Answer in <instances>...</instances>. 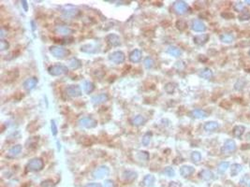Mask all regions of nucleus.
Listing matches in <instances>:
<instances>
[{"label": "nucleus", "instance_id": "37", "mask_svg": "<svg viewBox=\"0 0 250 187\" xmlns=\"http://www.w3.org/2000/svg\"><path fill=\"white\" fill-rule=\"evenodd\" d=\"M151 138H152V133L151 132H147V133H145L143 137V139H142V143L143 146H148L151 141Z\"/></svg>", "mask_w": 250, "mask_h": 187}, {"label": "nucleus", "instance_id": "11", "mask_svg": "<svg viewBox=\"0 0 250 187\" xmlns=\"http://www.w3.org/2000/svg\"><path fill=\"white\" fill-rule=\"evenodd\" d=\"M74 30L67 25H58L54 28V33L60 36H69L73 34Z\"/></svg>", "mask_w": 250, "mask_h": 187}, {"label": "nucleus", "instance_id": "30", "mask_svg": "<svg viewBox=\"0 0 250 187\" xmlns=\"http://www.w3.org/2000/svg\"><path fill=\"white\" fill-rule=\"evenodd\" d=\"M68 67L72 69H78L82 67V62L77 58H72V59L68 60Z\"/></svg>", "mask_w": 250, "mask_h": 187}, {"label": "nucleus", "instance_id": "26", "mask_svg": "<svg viewBox=\"0 0 250 187\" xmlns=\"http://www.w3.org/2000/svg\"><path fill=\"white\" fill-rule=\"evenodd\" d=\"M167 52L170 54L171 56H174V57H178L182 54V51L175 46H169L167 49Z\"/></svg>", "mask_w": 250, "mask_h": 187}, {"label": "nucleus", "instance_id": "44", "mask_svg": "<svg viewBox=\"0 0 250 187\" xmlns=\"http://www.w3.org/2000/svg\"><path fill=\"white\" fill-rule=\"evenodd\" d=\"M249 181H250V177H249V175L246 174V175H245L243 178L241 179L240 183H241V185H243V186H246L247 183H250Z\"/></svg>", "mask_w": 250, "mask_h": 187}, {"label": "nucleus", "instance_id": "32", "mask_svg": "<svg viewBox=\"0 0 250 187\" xmlns=\"http://www.w3.org/2000/svg\"><path fill=\"white\" fill-rule=\"evenodd\" d=\"M234 40V37L231 34H222L220 36V40L224 43H231Z\"/></svg>", "mask_w": 250, "mask_h": 187}, {"label": "nucleus", "instance_id": "52", "mask_svg": "<svg viewBox=\"0 0 250 187\" xmlns=\"http://www.w3.org/2000/svg\"><path fill=\"white\" fill-rule=\"evenodd\" d=\"M21 3H22V6H23V10H25V11H28L27 1H26V0H23V1H22Z\"/></svg>", "mask_w": 250, "mask_h": 187}, {"label": "nucleus", "instance_id": "41", "mask_svg": "<svg viewBox=\"0 0 250 187\" xmlns=\"http://www.w3.org/2000/svg\"><path fill=\"white\" fill-rule=\"evenodd\" d=\"M239 20L241 21H247L250 20V12L248 10H245L239 14Z\"/></svg>", "mask_w": 250, "mask_h": 187}, {"label": "nucleus", "instance_id": "33", "mask_svg": "<svg viewBox=\"0 0 250 187\" xmlns=\"http://www.w3.org/2000/svg\"><path fill=\"white\" fill-rule=\"evenodd\" d=\"M175 84L173 83V82H168L165 84V86H164V90H165V92L167 94H169V95H171V94H173L174 91H175Z\"/></svg>", "mask_w": 250, "mask_h": 187}, {"label": "nucleus", "instance_id": "23", "mask_svg": "<svg viewBox=\"0 0 250 187\" xmlns=\"http://www.w3.org/2000/svg\"><path fill=\"white\" fill-rule=\"evenodd\" d=\"M21 152H22V145L17 144V145L13 146L11 149L8 152V156L15 157V156H17V155H19L21 153Z\"/></svg>", "mask_w": 250, "mask_h": 187}, {"label": "nucleus", "instance_id": "13", "mask_svg": "<svg viewBox=\"0 0 250 187\" xmlns=\"http://www.w3.org/2000/svg\"><path fill=\"white\" fill-rule=\"evenodd\" d=\"M108 99H109V96L107 94H99L98 96H93L91 101L94 105H100L102 103H105L106 101H108Z\"/></svg>", "mask_w": 250, "mask_h": 187}, {"label": "nucleus", "instance_id": "22", "mask_svg": "<svg viewBox=\"0 0 250 187\" xmlns=\"http://www.w3.org/2000/svg\"><path fill=\"white\" fill-rule=\"evenodd\" d=\"M81 51L83 52H86V53H94V52H98V47L95 46L94 44H85L81 47Z\"/></svg>", "mask_w": 250, "mask_h": 187}, {"label": "nucleus", "instance_id": "1", "mask_svg": "<svg viewBox=\"0 0 250 187\" xmlns=\"http://www.w3.org/2000/svg\"><path fill=\"white\" fill-rule=\"evenodd\" d=\"M50 52L53 54L54 57L63 59L69 55V51L68 49H65L61 46H51L50 47Z\"/></svg>", "mask_w": 250, "mask_h": 187}, {"label": "nucleus", "instance_id": "2", "mask_svg": "<svg viewBox=\"0 0 250 187\" xmlns=\"http://www.w3.org/2000/svg\"><path fill=\"white\" fill-rule=\"evenodd\" d=\"M43 167H44L43 160L41 158L36 157V158L31 159L28 162L26 168L28 171H40L43 168Z\"/></svg>", "mask_w": 250, "mask_h": 187}, {"label": "nucleus", "instance_id": "46", "mask_svg": "<svg viewBox=\"0 0 250 187\" xmlns=\"http://www.w3.org/2000/svg\"><path fill=\"white\" fill-rule=\"evenodd\" d=\"M54 183L52 180H45L41 183V187H53Z\"/></svg>", "mask_w": 250, "mask_h": 187}, {"label": "nucleus", "instance_id": "34", "mask_svg": "<svg viewBox=\"0 0 250 187\" xmlns=\"http://www.w3.org/2000/svg\"><path fill=\"white\" fill-rule=\"evenodd\" d=\"M242 169H243V167H242L240 164H233L231 166V175L232 176H236L238 175Z\"/></svg>", "mask_w": 250, "mask_h": 187}, {"label": "nucleus", "instance_id": "38", "mask_svg": "<svg viewBox=\"0 0 250 187\" xmlns=\"http://www.w3.org/2000/svg\"><path fill=\"white\" fill-rule=\"evenodd\" d=\"M191 160H192V162H194L195 164L200 163V160H201V154H200L199 152H197V151L192 152V153H191Z\"/></svg>", "mask_w": 250, "mask_h": 187}, {"label": "nucleus", "instance_id": "24", "mask_svg": "<svg viewBox=\"0 0 250 187\" xmlns=\"http://www.w3.org/2000/svg\"><path fill=\"white\" fill-rule=\"evenodd\" d=\"M218 127H219V124H218L217 122H215V121H211V122H207L205 123L204 124V130L207 131V132H212V131H215L216 130Z\"/></svg>", "mask_w": 250, "mask_h": 187}, {"label": "nucleus", "instance_id": "3", "mask_svg": "<svg viewBox=\"0 0 250 187\" xmlns=\"http://www.w3.org/2000/svg\"><path fill=\"white\" fill-rule=\"evenodd\" d=\"M68 71V67H66L64 65H61V64L51 66L48 68V72L52 76H61V75L67 74Z\"/></svg>", "mask_w": 250, "mask_h": 187}, {"label": "nucleus", "instance_id": "10", "mask_svg": "<svg viewBox=\"0 0 250 187\" xmlns=\"http://www.w3.org/2000/svg\"><path fill=\"white\" fill-rule=\"evenodd\" d=\"M173 9L177 14L183 15L187 11V10H188V5H187L185 1H176L173 4Z\"/></svg>", "mask_w": 250, "mask_h": 187}, {"label": "nucleus", "instance_id": "12", "mask_svg": "<svg viewBox=\"0 0 250 187\" xmlns=\"http://www.w3.org/2000/svg\"><path fill=\"white\" fill-rule=\"evenodd\" d=\"M106 40L109 44H110L111 46H113V47L120 46V44H121L120 37L116 34H109L106 37Z\"/></svg>", "mask_w": 250, "mask_h": 187}, {"label": "nucleus", "instance_id": "39", "mask_svg": "<svg viewBox=\"0 0 250 187\" xmlns=\"http://www.w3.org/2000/svg\"><path fill=\"white\" fill-rule=\"evenodd\" d=\"M175 25H176V27H177L178 30L184 31V30H185L186 27H187V23H186V22L184 21V20H178V21L176 22V23H175Z\"/></svg>", "mask_w": 250, "mask_h": 187}, {"label": "nucleus", "instance_id": "49", "mask_svg": "<svg viewBox=\"0 0 250 187\" xmlns=\"http://www.w3.org/2000/svg\"><path fill=\"white\" fill-rule=\"evenodd\" d=\"M103 187H114V183H113V182L111 181V180H106V181L104 182Z\"/></svg>", "mask_w": 250, "mask_h": 187}, {"label": "nucleus", "instance_id": "51", "mask_svg": "<svg viewBox=\"0 0 250 187\" xmlns=\"http://www.w3.org/2000/svg\"><path fill=\"white\" fill-rule=\"evenodd\" d=\"M85 187H102L100 183H88L85 185Z\"/></svg>", "mask_w": 250, "mask_h": 187}, {"label": "nucleus", "instance_id": "47", "mask_svg": "<svg viewBox=\"0 0 250 187\" xmlns=\"http://www.w3.org/2000/svg\"><path fill=\"white\" fill-rule=\"evenodd\" d=\"M9 47H10V44L8 43L6 40H2L1 41H0V50L1 51H5L7 49H9Z\"/></svg>", "mask_w": 250, "mask_h": 187}, {"label": "nucleus", "instance_id": "19", "mask_svg": "<svg viewBox=\"0 0 250 187\" xmlns=\"http://www.w3.org/2000/svg\"><path fill=\"white\" fill-rule=\"evenodd\" d=\"M209 40V35L208 34H202V35H199L194 37L193 40L194 43L197 45H204Z\"/></svg>", "mask_w": 250, "mask_h": 187}, {"label": "nucleus", "instance_id": "17", "mask_svg": "<svg viewBox=\"0 0 250 187\" xmlns=\"http://www.w3.org/2000/svg\"><path fill=\"white\" fill-rule=\"evenodd\" d=\"M130 123L135 126H140L146 123V118L143 115H136L130 120Z\"/></svg>", "mask_w": 250, "mask_h": 187}, {"label": "nucleus", "instance_id": "48", "mask_svg": "<svg viewBox=\"0 0 250 187\" xmlns=\"http://www.w3.org/2000/svg\"><path fill=\"white\" fill-rule=\"evenodd\" d=\"M243 9H244V4L242 2H237V3L234 4V10H235L236 11L241 12Z\"/></svg>", "mask_w": 250, "mask_h": 187}, {"label": "nucleus", "instance_id": "35", "mask_svg": "<svg viewBox=\"0 0 250 187\" xmlns=\"http://www.w3.org/2000/svg\"><path fill=\"white\" fill-rule=\"evenodd\" d=\"M137 158L140 161H148V159H149V153L145 151H140L137 153Z\"/></svg>", "mask_w": 250, "mask_h": 187}, {"label": "nucleus", "instance_id": "31", "mask_svg": "<svg viewBox=\"0 0 250 187\" xmlns=\"http://www.w3.org/2000/svg\"><path fill=\"white\" fill-rule=\"evenodd\" d=\"M155 183V177L153 175H146L143 179V184L146 187H153Z\"/></svg>", "mask_w": 250, "mask_h": 187}, {"label": "nucleus", "instance_id": "6", "mask_svg": "<svg viewBox=\"0 0 250 187\" xmlns=\"http://www.w3.org/2000/svg\"><path fill=\"white\" fill-rule=\"evenodd\" d=\"M66 94L71 97H79L82 96V89L79 85H69L66 88Z\"/></svg>", "mask_w": 250, "mask_h": 187}, {"label": "nucleus", "instance_id": "50", "mask_svg": "<svg viewBox=\"0 0 250 187\" xmlns=\"http://www.w3.org/2000/svg\"><path fill=\"white\" fill-rule=\"evenodd\" d=\"M169 187H182L181 183H176V182H170L169 183Z\"/></svg>", "mask_w": 250, "mask_h": 187}, {"label": "nucleus", "instance_id": "54", "mask_svg": "<svg viewBox=\"0 0 250 187\" xmlns=\"http://www.w3.org/2000/svg\"><path fill=\"white\" fill-rule=\"evenodd\" d=\"M245 3H247L248 5H250V0H245Z\"/></svg>", "mask_w": 250, "mask_h": 187}, {"label": "nucleus", "instance_id": "4", "mask_svg": "<svg viewBox=\"0 0 250 187\" xmlns=\"http://www.w3.org/2000/svg\"><path fill=\"white\" fill-rule=\"evenodd\" d=\"M62 14L65 18H74L80 14V10L74 6L67 5L62 9Z\"/></svg>", "mask_w": 250, "mask_h": 187}, {"label": "nucleus", "instance_id": "55", "mask_svg": "<svg viewBox=\"0 0 250 187\" xmlns=\"http://www.w3.org/2000/svg\"><path fill=\"white\" fill-rule=\"evenodd\" d=\"M249 187H250V183H249Z\"/></svg>", "mask_w": 250, "mask_h": 187}, {"label": "nucleus", "instance_id": "36", "mask_svg": "<svg viewBox=\"0 0 250 187\" xmlns=\"http://www.w3.org/2000/svg\"><path fill=\"white\" fill-rule=\"evenodd\" d=\"M229 167H230V163L229 162H222V163L219 164V165H218L217 170H218V172H219V173L223 174V173L226 172V171H227Z\"/></svg>", "mask_w": 250, "mask_h": 187}, {"label": "nucleus", "instance_id": "16", "mask_svg": "<svg viewBox=\"0 0 250 187\" xmlns=\"http://www.w3.org/2000/svg\"><path fill=\"white\" fill-rule=\"evenodd\" d=\"M122 177H123V179L125 181L132 182V181H134L137 179V173L133 170H125L123 172V174H122Z\"/></svg>", "mask_w": 250, "mask_h": 187}, {"label": "nucleus", "instance_id": "8", "mask_svg": "<svg viewBox=\"0 0 250 187\" xmlns=\"http://www.w3.org/2000/svg\"><path fill=\"white\" fill-rule=\"evenodd\" d=\"M109 59H110L112 62H113L114 64H122V63H124L125 59H126V55H125L124 52L117 51V52H113V53H111L110 55H109Z\"/></svg>", "mask_w": 250, "mask_h": 187}, {"label": "nucleus", "instance_id": "15", "mask_svg": "<svg viewBox=\"0 0 250 187\" xmlns=\"http://www.w3.org/2000/svg\"><path fill=\"white\" fill-rule=\"evenodd\" d=\"M191 28L195 31V32H204L206 30L205 25L200 20H194L192 22Z\"/></svg>", "mask_w": 250, "mask_h": 187}, {"label": "nucleus", "instance_id": "7", "mask_svg": "<svg viewBox=\"0 0 250 187\" xmlns=\"http://www.w3.org/2000/svg\"><path fill=\"white\" fill-rule=\"evenodd\" d=\"M79 124L84 128H94L97 126L98 122L90 117H83L79 120Z\"/></svg>", "mask_w": 250, "mask_h": 187}, {"label": "nucleus", "instance_id": "5", "mask_svg": "<svg viewBox=\"0 0 250 187\" xmlns=\"http://www.w3.org/2000/svg\"><path fill=\"white\" fill-rule=\"evenodd\" d=\"M109 173H110V168L106 166H100L93 171L92 175L96 179H101L105 176H108Z\"/></svg>", "mask_w": 250, "mask_h": 187}, {"label": "nucleus", "instance_id": "21", "mask_svg": "<svg viewBox=\"0 0 250 187\" xmlns=\"http://www.w3.org/2000/svg\"><path fill=\"white\" fill-rule=\"evenodd\" d=\"M142 52L140 50H134L132 51L129 54V60L132 62V63H138V62L140 61L142 59Z\"/></svg>", "mask_w": 250, "mask_h": 187}, {"label": "nucleus", "instance_id": "27", "mask_svg": "<svg viewBox=\"0 0 250 187\" xmlns=\"http://www.w3.org/2000/svg\"><path fill=\"white\" fill-rule=\"evenodd\" d=\"M232 131H233V136L237 138H240L244 135L245 131V127L244 126H234Z\"/></svg>", "mask_w": 250, "mask_h": 187}, {"label": "nucleus", "instance_id": "43", "mask_svg": "<svg viewBox=\"0 0 250 187\" xmlns=\"http://www.w3.org/2000/svg\"><path fill=\"white\" fill-rule=\"evenodd\" d=\"M38 141V137L30 138L27 140V142H26V144H29V143H30V145H29V146H27V148L32 147V145H33V147H35V146L37 145Z\"/></svg>", "mask_w": 250, "mask_h": 187}, {"label": "nucleus", "instance_id": "29", "mask_svg": "<svg viewBox=\"0 0 250 187\" xmlns=\"http://www.w3.org/2000/svg\"><path fill=\"white\" fill-rule=\"evenodd\" d=\"M83 89L86 94H90L94 91V89H95V85H94L93 82H91L89 81H84L83 82Z\"/></svg>", "mask_w": 250, "mask_h": 187}, {"label": "nucleus", "instance_id": "40", "mask_svg": "<svg viewBox=\"0 0 250 187\" xmlns=\"http://www.w3.org/2000/svg\"><path fill=\"white\" fill-rule=\"evenodd\" d=\"M154 66H155V61L153 60V58H151V57H146V58L144 59V67H145L147 69L152 68Z\"/></svg>", "mask_w": 250, "mask_h": 187}, {"label": "nucleus", "instance_id": "56", "mask_svg": "<svg viewBox=\"0 0 250 187\" xmlns=\"http://www.w3.org/2000/svg\"><path fill=\"white\" fill-rule=\"evenodd\" d=\"M249 166H250V163H249Z\"/></svg>", "mask_w": 250, "mask_h": 187}, {"label": "nucleus", "instance_id": "25", "mask_svg": "<svg viewBox=\"0 0 250 187\" xmlns=\"http://www.w3.org/2000/svg\"><path fill=\"white\" fill-rule=\"evenodd\" d=\"M200 177L204 181H210V180H212V179H214V174L212 171L209 169H203L200 171Z\"/></svg>", "mask_w": 250, "mask_h": 187}, {"label": "nucleus", "instance_id": "42", "mask_svg": "<svg viewBox=\"0 0 250 187\" xmlns=\"http://www.w3.org/2000/svg\"><path fill=\"white\" fill-rule=\"evenodd\" d=\"M164 174L167 175L168 177H173L175 175V171L173 168L168 167V168H166L165 169H164Z\"/></svg>", "mask_w": 250, "mask_h": 187}, {"label": "nucleus", "instance_id": "14", "mask_svg": "<svg viewBox=\"0 0 250 187\" xmlns=\"http://www.w3.org/2000/svg\"><path fill=\"white\" fill-rule=\"evenodd\" d=\"M38 84V79L35 77L33 78H29L27 79L25 82H23V88H25L26 91H31L33 90Z\"/></svg>", "mask_w": 250, "mask_h": 187}, {"label": "nucleus", "instance_id": "9", "mask_svg": "<svg viewBox=\"0 0 250 187\" xmlns=\"http://www.w3.org/2000/svg\"><path fill=\"white\" fill-rule=\"evenodd\" d=\"M237 149L236 143L232 139H228L226 140L223 147H222V153H231L233 152H235Z\"/></svg>", "mask_w": 250, "mask_h": 187}, {"label": "nucleus", "instance_id": "28", "mask_svg": "<svg viewBox=\"0 0 250 187\" xmlns=\"http://www.w3.org/2000/svg\"><path fill=\"white\" fill-rule=\"evenodd\" d=\"M199 75H200V78H202V79L210 80L211 78L213 77V71H212V70H211L210 68L206 67V68L201 69Z\"/></svg>", "mask_w": 250, "mask_h": 187}, {"label": "nucleus", "instance_id": "45", "mask_svg": "<svg viewBox=\"0 0 250 187\" xmlns=\"http://www.w3.org/2000/svg\"><path fill=\"white\" fill-rule=\"evenodd\" d=\"M51 129H52V134L53 136H56L57 135V126H56V123L53 120L51 121Z\"/></svg>", "mask_w": 250, "mask_h": 187}, {"label": "nucleus", "instance_id": "53", "mask_svg": "<svg viewBox=\"0 0 250 187\" xmlns=\"http://www.w3.org/2000/svg\"><path fill=\"white\" fill-rule=\"evenodd\" d=\"M5 35H6V34H5V31H4V29H1V35H0V37H1L2 40H3V37H5Z\"/></svg>", "mask_w": 250, "mask_h": 187}, {"label": "nucleus", "instance_id": "18", "mask_svg": "<svg viewBox=\"0 0 250 187\" xmlns=\"http://www.w3.org/2000/svg\"><path fill=\"white\" fill-rule=\"evenodd\" d=\"M195 171V168L191 166H183L180 168V174L184 177V178H187L191 176Z\"/></svg>", "mask_w": 250, "mask_h": 187}, {"label": "nucleus", "instance_id": "20", "mask_svg": "<svg viewBox=\"0 0 250 187\" xmlns=\"http://www.w3.org/2000/svg\"><path fill=\"white\" fill-rule=\"evenodd\" d=\"M190 115L195 119H204L207 117V112L204 111L203 110H200V108H196V110H193L190 112Z\"/></svg>", "mask_w": 250, "mask_h": 187}]
</instances>
